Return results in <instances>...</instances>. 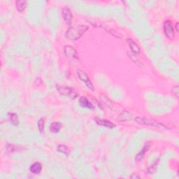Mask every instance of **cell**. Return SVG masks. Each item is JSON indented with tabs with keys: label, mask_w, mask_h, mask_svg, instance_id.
Masks as SVG:
<instances>
[{
	"label": "cell",
	"mask_w": 179,
	"mask_h": 179,
	"mask_svg": "<svg viewBox=\"0 0 179 179\" xmlns=\"http://www.w3.org/2000/svg\"><path fill=\"white\" fill-rule=\"evenodd\" d=\"M65 53L67 57L72 59H78V56L77 54V52L74 48L72 46H67L65 47Z\"/></svg>",
	"instance_id": "cell-6"
},
{
	"label": "cell",
	"mask_w": 179,
	"mask_h": 179,
	"mask_svg": "<svg viewBox=\"0 0 179 179\" xmlns=\"http://www.w3.org/2000/svg\"><path fill=\"white\" fill-rule=\"evenodd\" d=\"M164 32L166 36L169 39H172L174 37V29L171 21H166L164 23Z\"/></svg>",
	"instance_id": "cell-5"
},
{
	"label": "cell",
	"mask_w": 179,
	"mask_h": 179,
	"mask_svg": "<svg viewBox=\"0 0 179 179\" xmlns=\"http://www.w3.org/2000/svg\"><path fill=\"white\" fill-rule=\"evenodd\" d=\"M15 5H16V8L19 12H23L25 9L26 6H27V2L24 1V0H20L15 2Z\"/></svg>",
	"instance_id": "cell-14"
},
{
	"label": "cell",
	"mask_w": 179,
	"mask_h": 179,
	"mask_svg": "<svg viewBox=\"0 0 179 179\" xmlns=\"http://www.w3.org/2000/svg\"><path fill=\"white\" fill-rule=\"evenodd\" d=\"M34 83H35V85H39L42 83V81H41V79L40 78H37L36 79V81H35Z\"/></svg>",
	"instance_id": "cell-22"
},
{
	"label": "cell",
	"mask_w": 179,
	"mask_h": 179,
	"mask_svg": "<svg viewBox=\"0 0 179 179\" xmlns=\"http://www.w3.org/2000/svg\"><path fill=\"white\" fill-rule=\"evenodd\" d=\"M127 41L128 44H129V46L130 49L132 50V52L134 53H141V48L139 47V46L136 44L135 42H134L132 39H127Z\"/></svg>",
	"instance_id": "cell-11"
},
{
	"label": "cell",
	"mask_w": 179,
	"mask_h": 179,
	"mask_svg": "<svg viewBox=\"0 0 179 179\" xmlns=\"http://www.w3.org/2000/svg\"><path fill=\"white\" fill-rule=\"evenodd\" d=\"M131 178L132 179H133V178H140V176L136 175V174H133V175L131 176Z\"/></svg>",
	"instance_id": "cell-23"
},
{
	"label": "cell",
	"mask_w": 179,
	"mask_h": 179,
	"mask_svg": "<svg viewBox=\"0 0 179 179\" xmlns=\"http://www.w3.org/2000/svg\"><path fill=\"white\" fill-rule=\"evenodd\" d=\"M132 119V116L130 113L129 111L127 110H124L120 114V116H118V120L120 122H125V121H129Z\"/></svg>",
	"instance_id": "cell-10"
},
{
	"label": "cell",
	"mask_w": 179,
	"mask_h": 179,
	"mask_svg": "<svg viewBox=\"0 0 179 179\" xmlns=\"http://www.w3.org/2000/svg\"><path fill=\"white\" fill-rule=\"evenodd\" d=\"M6 151L8 152H12L15 151V146L14 145L8 144L7 147H6Z\"/></svg>",
	"instance_id": "cell-21"
},
{
	"label": "cell",
	"mask_w": 179,
	"mask_h": 179,
	"mask_svg": "<svg viewBox=\"0 0 179 179\" xmlns=\"http://www.w3.org/2000/svg\"><path fill=\"white\" fill-rule=\"evenodd\" d=\"M178 23H177V24H176V30H177V31H178Z\"/></svg>",
	"instance_id": "cell-24"
},
{
	"label": "cell",
	"mask_w": 179,
	"mask_h": 179,
	"mask_svg": "<svg viewBox=\"0 0 179 179\" xmlns=\"http://www.w3.org/2000/svg\"><path fill=\"white\" fill-rule=\"evenodd\" d=\"M79 104H80L81 107L83 108H87V109H92L94 108L93 105L88 101V99L85 97H81L79 99Z\"/></svg>",
	"instance_id": "cell-12"
},
{
	"label": "cell",
	"mask_w": 179,
	"mask_h": 179,
	"mask_svg": "<svg viewBox=\"0 0 179 179\" xmlns=\"http://www.w3.org/2000/svg\"><path fill=\"white\" fill-rule=\"evenodd\" d=\"M88 30L85 25H76L70 27L66 32V37L70 41H76L82 37V35Z\"/></svg>",
	"instance_id": "cell-1"
},
{
	"label": "cell",
	"mask_w": 179,
	"mask_h": 179,
	"mask_svg": "<svg viewBox=\"0 0 179 179\" xmlns=\"http://www.w3.org/2000/svg\"><path fill=\"white\" fill-rule=\"evenodd\" d=\"M44 125H45V122H44V119L41 118L40 120L38 122V127H39V130L41 132H43L44 129Z\"/></svg>",
	"instance_id": "cell-18"
},
{
	"label": "cell",
	"mask_w": 179,
	"mask_h": 179,
	"mask_svg": "<svg viewBox=\"0 0 179 179\" xmlns=\"http://www.w3.org/2000/svg\"><path fill=\"white\" fill-rule=\"evenodd\" d=\"M30 169L32 173L35 174H39L42 170V166L39 162L34 163V164L31 166Z\"/></svg>",
	"instance_id": "cell-13"
},
{
	"label": "cell",
	"mask_w": 179,
	"mask_h": 179,
	"mask_svg": "<svg viewBox=\"0 0 179 179\" xmlns=\"http://www.w3.org/2000/svg\"><path fill=\"white\" fill-rule=\"evenodd\" d=\"M57 91L61 95L66 96L68 97H70L71 99H76L78 97V93L70 87H67V86H62V85H57Z\"/></svg>",
	"instance_id": "cell-3"
},
{
	"label": "cell",
	"mask_w": 179,
	"mask_h": 179,
	"mask_svg": "<svg viewBox=\"0 0 179 179\" xmlns=\"http://www.w3.org/2000/svg\"><path fill=\"white\" fill-rule=\"evenodd\" d=\"M95 121L98 125L101 126H104V127H108L109 128V129H113L114 127H116V125H115L114 123H113L112 122H110L109 120L97 118L95 119Z\"/></svg>",
	"instance_id": "cell-9"
},
{
	"label": "cell",
	"mask_w": 179,
	"mask_h": 179,
	"mask_svg": "<svg viewBox=\"0 0 179 179\" xmlns=\"http://www.w3.org/2000/svg\"><path fill=\"white\" fill-rule=\"evenodd\" d=\"M158 161H159V160L157 161V162L155 163V164L152 165V166H151V167L149 168V172L150 174H153L154 172H155V169H156V166H157V165H158Z\"/></svg>",
	"instance_id": "cell-20"
},
{
	"label": "cell",
	"mask_w": 179,
	"mask_h": 179,
	"mask_svg": "<svg viewBox=\"0 0 179 179\" xmlns=\"http://www.w3.org/2000/svg\"><path fill=\"white\" fill-rule=\"evenodd\" d=\"M150 149V143H146L145 144L144 146L142 149V150L139 152V153L136 155V162H140V161L142 160V159L143 158V157H144L145 154L146 153V152L149 151V149Z\"/></svg>",
	"instance_id": "cell-8"
},
{
	"label": "cell",
	"mask_w": 179,
	"mask_h": 179,
	"mask_svg": "<svg viewBox=\"0 0 179 179\" xmlns=\"http://www.w3.org/2000/svg\"><path fill=\"white\" fill-rule=\"evenodd\" d=\"M61 127L62 125L59 123H53L50 126V130L53 133H57L60 130Z\"/></svg>",
	"instance_id": "cell-15"
},
{
	"label": "cell",
	"mask_w": 179,
	"mask_h": 179,
	"mask_svg": "<svg viewBox=\"0 0 179 179\" xmlns=\"http://www.w3.org/2000/svg\"><path fill=\"white\" fill-rule=\"evenodd\" d=\"M57 151L65 155L68 154V149L65 145H59L57 146Z\"/></svg>",
	"instance_id": "cell-17"
},
{
	"label": "cell",
	"mask_w": 179,
	"mask_h": 179,
	"mask_svg": "<svg viewBox=\"0 0 179 179\" xmlns=\"http://www.w3.org/2000/svg\"><path fill=\"white\" fill-rule=\"evenodd\" d=\"M10 120L14 125H18L19 124V120L18 118V116L15 113H9Z\"/></svg>",
	"instance_id": "cell-16"
},
{
	"label": "cell",
	"mask_w": 179,
	"mask_h": 179,
	"mask_svg": "<svg viewBox=\"0 0 179 179\" xmlns=\"http://www.w3.org/2000/svg\"><path fill=\"white\" fill-rule=\"evenodd\" d=\"M135 120L139 125L153 126V127L160 128V129L166 128V126L163 125L162 123L157 122V121L153 120H151V119H149L147 118H143V117H136L135 118Z\"/></svg>",
	"instance_id": "cell-2"
},
{
	"label": "cell",
	"mask_w": 179,
	"mask_h": 179,
	"mask_svg": "<svg viewBox=\"0 0 179 179\" xmlns=\"http://www.w3.org/2000/svg\"><path fill=\"white\" fill-rule=\"evenodd\" d=\"M77 74H78V78H80V80L82 81L90 90H91L92 91H93L94 90L93 84H92V81H90V79L89 78V76H88V74H86L85 72H83V70H81V69H78L77 71Z\"/></svg>",
	"instance_id": "cell-4"
},
{
	"label": "cell",
	"mask_w": 179,
	"mask_h": 179,
	"mask_svg": "<svg viewBox=\"0 0 179 179\" xmlns=\"http://www.w3.org/2000/svg\"><path fill=\"white\" fill-rule=\"evenodd\" d=\"M171 91L173 93L175 94L176 97H179V88L178 85H176V86H174L173 88H172V90Z\"/></svg>",
	"instance_id": "cell-19"
},
{
	"label": "cell",
	"mask_w": 179,
	"mask_h": 179,
	"mask_svg": "<svg viewBox=\"0 0 179 179\" xmlns=\"http://www.w3.org/2000/svg\"><path fill=\"white\" fill-rule=\"evenodd\" d=\"M62 15L63 18L67 25H71L72 21V14L69 8L67 7L64 8L62 11Z\"/></svg>",
	"instance_id": "cell-7"
}]
</instances>
